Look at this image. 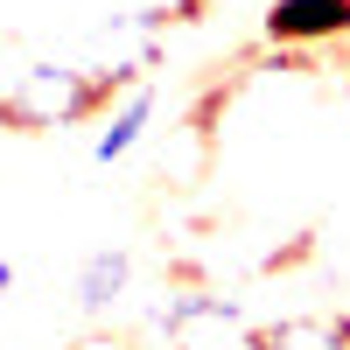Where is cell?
<instances>
[{
  "instance_id": "cell-2",
  "label": "cell",
  "mask_w": 350,
  "mask_h": 350,
  "mask_svg": "<svg viewBox=\"0 0 350 350\" xmlns=\"http://www.w3.org/2000/svg\"><path fill=\"white\" fill-rule=\"evenodd\" d=\"M120 280H126V259H92V267H84V301H92V308H105L112 295H120Z\"/></svg>"
},
{
  "instance_id": "cell-1",
  "label": "cell",
  "mask_w": 350,
  "mask_h": 350,
  "mask_svg": "<svg viewBox=\"0 0 350 350\" xmlns=\"http://www.w3.org/2000/svg\"><path fill=\"white\" fill-rule=\"evenodd\" d=\"M350 28V0H280L273 8V36L301 42V36H336Z\"/></svg>"
}]
</instances>
